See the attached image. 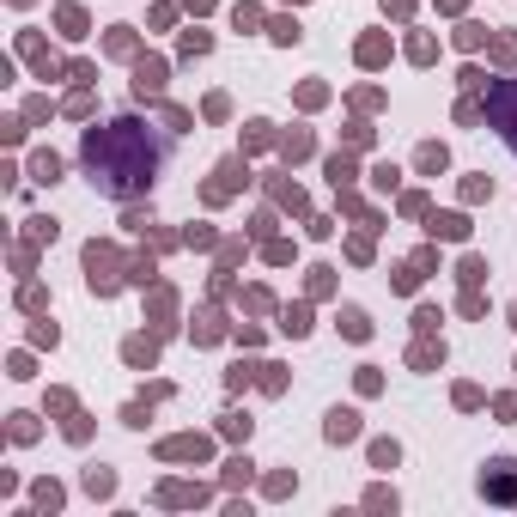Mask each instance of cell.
<instances>
[{"mask_svg":"<svg viewBox=\"0 0 517 517\" xmlns=\"http://www.w3.org/2000/svg\"><path fill=\"white\" fill-rule=\"evenodd\" d=\"M353 432H359V426H353V414H335V420H329V438H353Z\"/></svg>","mask_w":517,"mask_h":517,"instance_id":"3","label":"cell"},{"mask_svg":"<svg viewBox=\"0 0 517 517\" xmlns=\"http://www.w3.org/2000/svg\"><path fill=\"white\" fill-rule=\"evenodd\" d=\"M432 231H438V238H463L469 219H463V213H444V219H432Z\"/></svg>","mask_w":517,"mask_h":517,"instance_id":"1","label":"cell"},{"mask_svg":"<svg viewBox=\"0 0 517 517\" xmlns=\"http://www.w3.org/2000/svg\"><path fill=\"white\" fill-rule=\"evenodd\" d=\"M341 329H347L353 341H359V335H365V317H359V310H341Z\"/></svg>","mask_w":517,"mask_h":517,"instance_id":"4","label":"cell"},{"mask_svg":"<svg viewBox=\"0 0 517 517\" xmlns=\"http://www.w3.org/2000/svg\"><path fill=\"white\" fill-rule=\"evenodd\" d=\"M158 79H165V67H158V61H146V67H140V79H134V91L146 98V91H158Z\"/></svg>","mask_w":517,"mask_h":517,"instance_id":"2","label":"cell"}]
</instances>
